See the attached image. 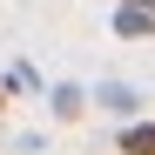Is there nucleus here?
<instances>
[{
    "label": "nucleus",
    "mask_w": 155,
    "mask_h": 155,
    "mask_svg": "<svg viewBox=\"0 0 155 155\" xmlns=\"http://www.w3.org/2000/svg\"><path fill=\"white\" fill-rule=\"evenodd\" d=\"M115 34H121V41H155V7H128V0H115Z\"/></svg>",
    "instance_id": "1"
},
{
    "label": "nucleus",
    "mask_w": 155,
    "mask_h": 155,
    "mask_svg": "<svg viewBox=\"0 0 155 155\" xmlns=\"http://www.w3.org/2000/svg\"><path fill=\"white\" fill-rule=\"evenodd\" d=\"M88 101H94V108H108V115H135V108H142V94L128 88V81H94Z\"/></svg>",
    "instance_id": "2"
},
{
    "label": "nucleus",
    "mask_w": 155,
    "mask_h": 155,
    "mask_svg": "<svg viewBox=\"0 0 155 155\" xmlns=\"http://www.w3.org/2000/svg\"><path fill=\"white\" fill-rule=\"evenodd\" d=\"M47 108H54V121H81V108H88V88H74V81H61L54 94H47Z\"/></svg>",
    "instance_id": "3"
},
{
    "label": "nucleus",
    "mask_w": 155,
    "mask_h": 155,
    "mask_svg": "<svg viewBox=\"0 0 155 155\" xmlns=\"http://www.w3.org/2000/svg\"><path fill=\"white\" fill-rule=\"evenodd\" d=\"M121 155H155V121H128L121 128Z\"/></svg>",
    "instance_id": "4"
},
{
    "label": "nucleus",
    "mask_w": 155,
    "mask_h": 155,
    "mask_svg": "<svg viewBox=\"0 0 155 155\" xmlns=\"http://www.w3.org/2000/svg\"><path fill=\"white\" fill-rule=\"evenodd\" d=\"M7 88H14V94H34V88H41V74H34V68H14V74H7Z\"/></svg>",
    "instance_id": "5"
},
{
    "label": "nucleus",
    "mask_w": 155,
    "mask_h": 155,
    "mask_svg": "<svg viewBox=\"0 0 155 155\" xmlns=\"http://www.w3.org/2000/svg\"><path fill=\"white\" fill-rule=\"evenodd\" d=\"M0 108H7V81H0Z\"/></svg>",
    "instance_id": "6"
},
{
    "label": "nucleus",
    "mask_w": 155,
    "mask_h": 155,
    "mask_svg": "<svg viewBox=\"0 0 155 155\" xmlns=\"http://www.w3.org/2000/svg\"><path fill=\"white\" fill-rule=\"evenodd\" d=\"M128 7H155V0H128Z\"/></svg>",
    "instance_id": "7"
}]
</instances>
